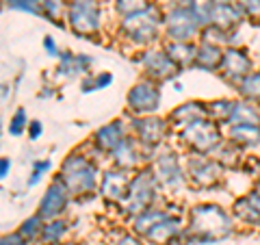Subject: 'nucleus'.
<instances>
[{
	"label": "nucleus",
	"instance_id": "23",
	"mask_svg": "<svg viewBox=\"0 0 260 245\" xmlns=\"http://www.w3.org/2000/svg\"><path fill=\"white\" fill-rule=\"evenodd\" d=\"M165 52L172 56V61L178 68H186V65L195 63V54H198V46H193L191 42H169L165 44Z\"/></svg>",
	"mask_w": 260,
	"mask_h": 245
},
{
	"label": "nucleus",
	"instance_id": "11",
	"mask_svg": "<svg viewBox=\"0 0 260 245\" xmlns=\"http://www.w3.org/2000/svg\"><path fill=\"white\" fill-rule=\"evenodd\" d=\"M139 61H141L148 78H152V80H172L178 72H180V68L172 61V56L165 52V48H162V50H145V52H141Z\"/></svg>",
	"mask_w": 260,
	"mask_h": 245
},
{
	"label": "nucleus",
	"instance_id": "47",
	"mask_svg": "<svg viewBox=\"0 0 260 245\" xmlns=\"http://www.w3.org/2000/svg\"><path fill=\"white\" fill-rule=\"evenodd\" d=\"M215 5H234L237 3V0H213Z\"/></svg>",
	"mask_w": 260,
	"mask_h": 245
},
{
	"label": "nucleus",
	"instance_id": "30",
	"mask_svg": "<svg viewBox=\"0 0 260 245\" xmlns=\"http://www.w3.org/2000/svg\"><path fill=\"white\" fill-rule=\"evenodd\" d=\"M208 117L215 119V121H228L232 115V109H234V102L232 100H215V102H208Z\"/></svg>",
	"mask_w": 260,
	"mask_h": 245
},
{
	"label": "nucleus",
	"instance_id": "37",
	"mask_svg": "<svg viewBox=\"0 0 260 245\" xmlns=\"http://www.w3.org/2000/svg\"><path fill=\"white\" fill-rule=\"evenodd\" d=\"M237 7L249 20L260 22V0H237Z\"/></svg>",
	"mask_w": 260,
	"mask_h": 245
},
{
	"label": "nucleus",
	"instance_id": "33",
	"mask_svg": "<svg viewBox=\"0 0 260 245\" xmlns=\"http://www.w3.org/2000/svg\"><path fill=\"white\" fill-rule=\"evenodd\" d=\"M44 222H46V219H44L42 215H39V213H37V215H32V217H28V219H26V222H24V224H22V228H20V232H22L24 236H26V239H28V241H32V239H37V236H39V234H42V230H44V226H46Z\"/></svg>",
	"mask_w": 260,
	"mask_h": 245
},
{
	"label": "nucleus",
	"instance_id": "3",
	"mask_svg": "<svg viewBox=\"0 0 260 245\" xmlns=\"http://www.w3.org/2000/svg\"><path fill=\"white\" fill-rule=\"evenodd\" d=\"M160 24H165V15L160 13V9L156 5H150L145 9L130 13L126 18H121L119 30L126 39H130L133 44L145 46L156 39Z\"/></svg>",
	"mask_w": 260,
	"mask_h": 245
},
{
	"label": "nucleus",
	"instance_id": "22",
	"mask_svg": "<svg viewBox=\"0 0 260 245\" xmlns=\"http://www.w3.org/2000/svg\"><path fill=\"white\" fill-rule=\"evenodd\" d=\"M223 59V50L221 46L215 42H202L198 46V54H195V65H200L202 70H217L219 63Z\"/></svg>",
	"mask_w": 260,
	"mask_h": 245
},
{
	"label": "nucleus",
	"instance_id": "31",
	"mask_svg": "<svg viewBox=\"0 0 260 245\" xmlns=\"http://www.w3.org/2000/svg\"><path fill=\"white\" fill-rule=\"evenodd\" d=\"M215 154V161L217 163H221V165H237V161H239V148L234 143H219L217 148L213 150Z\"/></svg>",
	"mask_w": 260,
	"mask_h": 245
},
{
	"label": "nucleus",
	"instance_id": "38",
	"mask_svg": "<svg viewBox=\"0 0 260 245\" xmlns=\"http://www.w3.org/2000/svg\"><path fill=\"white\" fill-rule=\"evenodd\" d=\"M24 130H26V111L24 109H18L15 115L11 117V124H9V135L13 137H20Z\"/></svg>",
	"mask_w": 260,
	"mask_h": 245
},
{
	"label": "nucleus",
	"instance_id": "44",
	"mask_svg": "<svg viewBox=\"0 0 260 245\" xmlns=\"http://www.w3.org/2000/svg\"><path fill=\"white\" fill-rule=\"evenodd\" d=\"M44 48L48 50V54H59V50H56V44L52 37H44Z\"/></svg>",
	"mask_w": 260,
	"mask_h": 245
},
{
	"label": "nucleus",
	"instance_id": "36",
	"mask_svg": "<svg viewBox=\"0 0 260 245\" xmlns=\"http://www.w3.org/2000/svg\"><path fill=\"white\" fill-rule=\"evenodd\" d=\"M9 9L15 11H24V13H30V15H42V5L37 0H5Z\"/></svg>",
	"mask_w": 260,
	"mask_h": 245
},
{
	"label": "nucleus",
	"instance_id": "39",
	"mask_svg": "<svg viewBox=\"0 0 260 245\" xmlns=\"http://www.w3.org/2000/svg\"><path fill=\"white\" fill-rule=\"evenodd\" d=\"M48 169H50V161H37V163H35V167H32V176H30L28 185H37V182H39V178H42Z\"/></svg>",
	"mask_w": 260,
	"mask_h": 245
},
{
	"label": "nucleus",
	"instance_id": "35",
	"mask_svg": "<svg viewBox=\"0 0 260 245\" xmlns=\"http://www.w3.org/2000/svg\"><path fill=\"white\" fill-rule=\"evenodd\" d=\"M39 5H42V15H46V18L54 24H61L59 18H61L63 7H65L63 0H42Z\"/></svg>",
	"mask_w": 260,
	"mask_h": 245
},
{
	"label": "nucleus",
	"instance_id": "26",
	"mask_svg": "<svg viewBox=\"0 0 260 245\" xmlns=\"http://www.w3.org/2000/svg\"><path fill=\"white\" fill-rule=\"evenodd\" d=\"M167 215H169V213H167V210H162V208H154V206L145 208L141 215L135 217V232L143 236L152 226H156L160 219H165Z\"/></svg>",
	"mask_w": 260,
	"mask_h": 245
},
{
	"label": "nucleus",
	"instance_id": "21",
	"mask_svg": "<svg viewBox=\"0 0 260 245\" xmlns=\"http://www.w3.org/2000/svg\"><path fill=\"white\" fill-rule=\"evenodd\" d=\"M228 139L237 148H256V145H260V126H254V124L230 126Z\"/></svg>",
	"mask_w": 260,
	"mask_h": 245
},
{
	"label": "nucleus",
	"instance_id": "6",
	"mask_svg": "<svg viewBox=\"0 0 260 245\" xmlns=\"http://www.w3.org/2000/svg\"><path fill=\"white\" fill-rule=\"evenodd\" d=\"M180 141L193 152L208 154L221 143V133H219L217 121H213L210 117H204L191 126H186L184 130H180Z\"/></svg>",
	"mask_w": 260,
	"mask_h": 245
},
{
	"label": "nucleus",
	"instance_id": "41",
	"mask_svg": "<svg viewBox=\"0 0 260 245\" xmlns=\"http://www.w3.org/2000/svg\"><path fill=\"white\" fill-rule=\"evenodd\" d=\"M42 124H39V121H30V126H28V137L32 139V141H35V139H39V135H42Z\"/></svg>",
	"mask_w": 260,
	"mask_h": 245
},
{
	"label": "nucleus",
	"instance_id": "42",
	"mask_svg": "<svg viewBox=\"0 0 260 245\" xmlns=\"http://www.w3.org/2000/svg\"><path fill=\"white\" fill-rule=\"evenodd\" d=\"M93 80H95V89H104L113 80V76L111 74H100V76H95Z\"/></svg>",
	"mask_w": 260,
	"mask_h": 245
},
{
	"label": "nucleus",
	"instance_id": "14",
	"mask_svg": "<svg viewBox=\"0 0 260 245\" xmlns=\"http://www.w3.org/2000/svg\"><path fill=\"white\" fill-rule=\"evenodd\" d=\"M70 202V191L68 187L61 182V178H56V180L48 187L42 202H39V215H42L46 222H50V219H56L59 217L65 206H68Z\"/></svg>",
	"mask_w": 260,
	"mask_h": 245
},
{
	"label": "nucleus",
	"instance_id": "15",
	"mask_svg": "<svg viewBox=\"0 0 260 245\" xmlns=\"http://www.w3.org/2000/svg\"><path fill=\"white\" fill-rule=\"evenodd\" d=\"M130 187V174L126 169H111L102 176L100 180V193L107 198L109 202H124L126 193Z\"/></svg>",
	"mask_w": 260,
	"mask_h": 245
},
{
	"label": "nucleus",
	"instance_id": "25",
	"mask_svg": "<svg viewBox=\"0 0 260 245\" xmlns=\"http://www.w3.org/2000/svg\"><path fill=\"white\" fill-rule=\"evenodd\" d=\"M230 126H239V124H254L260 126V111L249 102H234L232 115L228 119Z\"/></svg>",
	"mask_w": 260,
	"mask_h": 245
},
{
	"label": "nucleus",
	"instance_id": "5",
	"mask_svg": "<svg viewBox=\"0 0 260 245\" xmlns=\"http://www.w3.org/2000/svg\"><path fill=\"white\" fill-rule=\"evenodd\" d=\"M200 22L195 18L189 0H176L165 11V33L172 42H191L200 33Z\"/></svg>",
	"mask_w": 260,
	"mask_h": 245
},
{
	"label": "nucleus",
	"instance_id": "20",
	"mask_svg": "<svg viewBox=\"0 0 260 245\" xmlns=\"http://www.w3.org/2000/svg\"><path fill=\"white\" fill-rule=\"evenodd\" d=\"M137 139L135 137H126L115 150L111 152V159L115 163V167L119 169H135L139 163V150H137Z\"/></svg>",
	"mask_w": 260,
	"mask_h": 245
},
{
	"label": "nucleus",
	"instance_id": "17",
	"mask_svg": "<svg viewBox=\"0 0 260 245\" xmlns=\"http://www.w3.org/2000/svg\"><path fill=\"white\" fill-rule=\"evenodd\" d=\"M124 139H126V126H124V121L115 119V121H111V124L102 126L100 130H98L91 141H93V145L100 152H113L121 141H124Z\"/></svg>",
	"mask_w": 260,
	"mask_h": 245
},
{
	"label": "nucleus",
	"instance_id": "24",
	"mask_svg": "<svg viewBox=\"0 0 260 245\" xmlns=\"http://www.w3.org/2000/svg\"><path fill=\"white\" fill-rule=\"evenodd\" d=\"M89 65H91V59L83 54H72V52H61V63H59V76L70 78L76 76L80 72H85Z\"/></svg>",
	"mask_w": 260,
	"mask_h": 245
},
{
	"label": "nucleus",
	"instance_id": "32",
	"mask_svg": "<svg viewBox=\"0 0 260 245\" xmlns=\"http://www.w3.org/2000/svg\"><path fill=\"white\" fill-rule=\"evenodd\" d=\"M189 3H191V9L195 13V18H198V22H200V26L202 28L208 26L210 24V11H213V7H215L213 0H189Z\"/></svg>",
	"mask_w": 260,
	"mask_h": 245
},
{
	"label": "nucleus",
	"instance_id": "16",
	"mask_svg": "<svg viewBox=\"0 0 260 245\" xmlns=\"http://www.w3.org/2000/svg\"><path fill=\"white\" fill-rule=\"evenodd\" d=\"M208 117V107L204 102H184L180 104L178 109H174L172 113H169V126L176 128V130H184L186 126L195 124V121L204 119Z\"/></svg>",
	"mask_w": 260,
	"mask_h": 245
},
{
	"label": "nucleus",
	"instance_id": "10",
	"mask_svg": "<svg viewBox=\"0 0 260 245\" xmlns=\"http://www.w3.org/2000/svg\"><path fill=\"white\" fill-rule=\"evenodd\" d=\"M217 72L228 83L241 85L251 74V59L241 48H228V50H223V59L219 63Z\"/></svg>",
	"mask_w": 260,
	"mask_h": 245
},
{
	"label": "nucleus",
	"instance_id": "49",
	"mask_svg": "<svg viewBox=\"0 0 260 245\" xmlns=\"http://www.w3.org/2000/svg\"><path fill=\"white\" fill-rule=\"evenodd\" d=\"M37 3H42V0H37Z\"/></svg>",
	"mask_w": 260,
	"mask_h": 245
},
{
	"label": "nucleus",
	"instance_id": "28",
	"mask_svg": "<svg viewBox=\"0 0 260 245\" xmlns=\"http://www.w3.org/2000/svg\"><path fill=\"white\" fill-rule=\"evenodd\" d=\"M234 215H237L241 222L245 224H254V226H260V213L254 208V204L249 202L247 195H243L234 202Z\"/></svg>",
	"mask_w": 260,
	"mask_h": 245
},
{
	"label": "nucleus",
	"instance_id": "48",
	"mask_svg": "<svg viewBox=\"0 0 260 245\" xmlns=\"http://www.w3.org/2000/svg\"><path fill=\"white\" fill-rule=\"evenodd\" d=\"M59 245H80V243H76V241H68V243H59Z\"/></svg>",
	"mask_w": 260,
	"mask_h": 245
},
{
	"label": "nucleus",
	"instance_id": "45",
	"mask_svg": "<svg viewBox=\"0 0 260 245\" xmlns=\"http://www.w3.org/2000/svg\"><path fill=\"white\" fill-rule=\"evenodd\" d=\"M117 245H141V241L137 239V236H130V234H126V236H121V239L117 241Z\"/></svg>",
	"mask_w": 260,
	"mask_h": 245
},
{
	"label": "nucleus",
	"instance_id": "43",
	"mask_svg": "<svg viewBox=\"0 0 260 245\" xmlns=\"http://www.w3.org/2000/svg\"><path fill=\"white\" fill-rule=\"evenodd\" d=\"M247 198H249V202H251V204H254V208L260 213V187H256V189L251 191V193L247 195Z\"/></svg>",
	"mask_w": 260,
	"mask_h": 245
},
{
	"label": "nucleus",
	"instance_id": "12",
	"mask_svg": "<svg viewBox=\"0 0 260 245\" xmlns=\"http://www.w3.org/2000/svg\"><path fill=\"white\" fill-rule=\"evenodd\" d=\"M184 174L182 171V165L178 157L174 152H160L156 157V163H154V176H156V180L167 187V189H180L184 185Z\"/></svg>",
	"mask_w": 260,
	"mask_h": 245
},
{
	"label": "nucleus",
	"instance_id": "8",
	"mask_svg": "<svg viewBox=\"0 0 260 245\" xmlns=\"http://www.w3.org/2000/svg\"><path fill=\"white\" fill-rule=\"evenodd\" d=\"M221 163H217L215 159H208L204 154H193V157L186 161V176L195 187H202V189H210L221 180Z\"/></svg>",
	"mask_w": 260,
	"mask_h": 245
},
{
	"label": "nucleus",
	"instance_id": "4",
	"mask_svg": "<svg viewBox=\"0 0 260 245\" xmlns=\"http://www.w3.org/2000/svg\"><path fill=\"white\" fill-rule=\"evenodd\" d=\"M156 176L152 169H141L137 176L130 178V187L124 202H121V213L126 217L141 215L145 208L152 206L154 198H156Z\"/></svg>",
	"mask_w": 260,
	"mask_h": 245
},
{
	"label": "nucleus",
	"instance_id": "19",
	"mask_svg": "<svg viewBox=\"0 0 260 245\" xmlns=\"http://www.w3.org/2000/svg\"><path fill=\"white\" fill-rule=\"evenodd\" d=\"M241 18H243V11L237 7V3L234 5H215L213 11H210V24L225 33L237 28L241 24Z\"/></svg>",
	"mask_w": 260,
	"mask_h": 245
},
{
	"label": "nucleus",
	"instance_id": "34",
	"mask_svg": "<svg viewBox=\"0 0 260 245\" xmlns=\"http://www.w3.org/2000/svg\"><path fill=\"white\" fill-rule=\"evenodd\" d=\"M145 7H150V0H115V11L121 15V18L141 11Z\"/></svg>",
	"mask_w": 260,
	"mask_h": 245
},
{
	"label": "nucleus",
	"instance_id": "29",
	"mask_svg": "<svg viewBox=\"0 0 260 245\" xmlns=\"http://www.w3.org/2000/svg\"><path fill=\"white\" fill-rule=\"evenodd\" d=\"M239 94L249 102H260V70L251 74L239 85Z\"/></svg>",
	"mask_w": 260,
	"mask_h": 245
},
{
	"label": "nucleus",
	"instance_id": "18",
	"mask_svg": "<svg viewBox=\"0 0 260 245\" xmlns=\"http://www.w3.org/2000/svg\"><path fill=\"white\" fill-rule=\"evenodd\" d=\"M180 232H182V219L176 215H167L165 219H160L156 226H152L143 236L154 245H167Z\"/></svg>",
	"mask_w": 260,
	"mask_h": 245
},
{
	"label": "nucleus",
	"instance_id": "1",
	"mask_svg": "<svg viewBox=\"0 0 260 245\" xmlns=\"http://www.w3.org/2000/svg\"><path fill=\"white\" fill-rule=\"evenodd\" d=\"M232 232V219L217 204H200L191 208L189 234L195 243L208 245L217 239H223Z\"/></svg>",
	"mask_w": 260,
	"mask_h": 245
},
{
	"label": "nucleus",
	"instance_id": "40",
	"mask_svg": "<svg viewBox=\"0 0 260 245\" xmlns=\"http://www.w3.org/2000/svg\"><path fill=\"white\" fill-rule=\"evenodd\" d=\"M28 243L30 241L22 232H13V234H5L3 236V245H28Z\"/></svg>",
	"mask_w": 260,
	"mask_h": 245
},
{
	"label": "nucleus",
	"instance_id": "9",
	"mask_svg": "<svg viewBox=\"0 0 260 245\" xmlns=\"http://www.w3.org/2000/svg\"><path fill=\"white\" fill-rule=\"evenodd\" d=\"M128 109L137 113V115H150L158 109L160 104V89L156 85V80H139L133 89L128 91Z\"/></svg>",
	"mask_w": 260,
	"mask_h": 245
},
{
	"label": "nucleus",
	"instance_id": "7",
	"mask_svg": "<svg viewBox=\"0 0 260 245\" xmlns=\"http://www.w3.org/2000/svg\"><path fill=\"white\" fill-rule=\"evenodd\" d=\"M68 24L80 37L95 35L100 28V7L95 0H72L68 7Z\"/></svg>",
	"mask_w": 260,
	"mask_h": 245
},
{
	"label": "nucleus",
	"instance_id": "27",
	"mask_svg": "<svg viewBox=\"0 0 260 245\" xmlns=\"http://www.w3.org/2000/svg\"><path fill=\"white\" fill-rule=\"evenodd\" d=\"M65 232H68V224L63 219H50V224L44 226L39 239H42V245H59Z\"/></svg>",
	"mask_w": 260,
	"mask_h": 245
},
{
	"label": "nucleus",
	"instance_id": "46",
	"mask_svg": "<svg viewBox=\"0 0 260 245\" xmlns=\"http://www.w3.org/2000/svg\"><path fill=\"white\" fill-rule=\"evenodd\" d=\"M9 169H11V161L5 157L3 161H0V178H7V174H9Z\"/></svg>",
	"mask_w": 260,
	"mask_h": 245
},
{
	"label": "nucleus",
	"instance_id": "13",
	"mask_svg": "<svg viewBox=\"0 0 260 245\" xmlns=\"http://www.w3.org/2000/svg\"><path fill=\"white\" fill-rule=\"evenodd\" d=\"M167 128H169V121L160 119V117H150L148 115V117L133 119L135 139L143 145V148H156L162 139H165Z\"/></svg>",
	"mask_w": 260,
	"mask_h": 245
},
{
	"label": "nucleus",
	"instance_id": "2",
	"mask_svg": "<svg viewBox=\"0 0 260 245\" xmlns=\"http://www.w3.org/2000/svg\"><path fill=\"white\" fill-rule=\"evenodd\" d=\"M61 182L68 187L70 195H91L95 193L98 187V165L89 159L83 157L80 152L70 154L61 165Z\"/></svg>",
	"mask_w": 260,
	"mask_h": 245
}]
</instances>
